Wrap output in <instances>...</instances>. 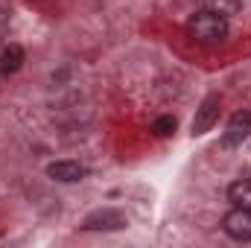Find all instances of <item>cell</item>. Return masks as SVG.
Segmentation results:
<instances>
[{
    "mask_svg": "<svg viewBox=\"0 0 251 248\" xmlns=\"http://www.w3.org/2000/svg\"><path fill=\"white\" fill-rule=\"evenodd\" d=\"M187 32L199 44H222L228 38V18L207 12V9H199L187 21Z\"/></svg>",
    "mask_w": 251,
    "mask_h": 248,
    "instance_id": "obj_1",
    "label": "cell"
},
{
    "mask_svg": "<svg viewBox=\"0 0 251 248\" xmlns=\"http://www.w3.org/2000/svg\"><path fill=\"white\" fill-rule=\"evenodd\" d=\"M222 228H225V234H228L231 240L249 243L251 240V207H237V204H234V210L225 213Z\"/></svg>",
    "mask_w": 251,
    "mask_h": 248,
    "instance_id": "obj_2",
    "label": "cell"
},
{
    "mask_svg": "<svg viewBox=\"0 0 251 248\" xmlns=\"http://www.w3.org/2000/svg\"><path fill=\"white\" fill-rule=\"evenodd\" d=\"M219 111H222V99L216 94L204 97V102L196 108V117H193V134H207L213 123L219 120Z\"/></svg>",
    "mask_w": 251,
    "mask_h": 248,
    "instance_id": "obj_3",
    "label": "cell"
},
{
    "mask_svg": "<svg viewBox=\"0 0 251 248\" xmlns=\"http://www.w3.org/2000/svg\"><path fill=\"white\" fill-rule=\"evenodd\" d=\"M82 228H85V231H120V228H126V216L120 210H111V207L94 210V213L82 222Z\"/></svg>",
    "mask_w": 251,
    "mask_h": 248,
    "instance_id": "obj_4",
    "label": "cell"
},
{
    "mask_svg": "<svg viewBox=\"0 0 251 248\" xmlns=\"http://www.w3.org/2000/svg\"><path fill=\"white\" fill-rule=\"evenodd\" d=\"M249 134H251V111H237V114L231 117L228 128H225V134H222V146H225V149H234V146H240Z\"/></svg>",
    "mask_w": 251,
    "mask_h": 248,
    "instance_id": "obj_5",
    "label": "cell"
},
{
    "mask_svg": "<svg viewBox=\"0 0 251 248\" xmlns=\"http://www.w3.org/2000/svg\"><path fill=\"white\" fill-rule=\"evenodd\" d=\"M85 167L79 164V161H56V164H50L47 167V175L53 178V181H62V184H73V181H82L85 178Z\"/></svg>",
    "mask_w": 251,
    "mask_h": 248,
    "instance_id": "obj_6",
    "label": "cell"
},
{
    "mask_svg": "<svg viewBox=\"0 0 251 248\" xmlns=\"http://www.w3.org/2000/svg\"><path fill=\"white\" fill-rule=\"evenodd\" d=\"M24 64V47L21 44H9L0 50V73L9 76V73H18Z\"/></svg>",
    "mask_w": 251,
    "mask_h": 248,
    "instance_id": "obj_7",
    "label": "cell"
},
{
    "mask_svg": "<svg viewBox=\"0 0 251 248\" xmlns=\"http://www.w3.org/2000/svg\"><path fill=\"white\" fill-rule=\"evenodd\" d=\"M199 9L216 12V15H222V18H234V15L243 9V0H199Z\"/></svg>",
    "mask_w": 251,
    "mask_h": 248,
    "instance_id": "obj_8",
    "label": "cell"
},
{
    "mask_svg": "<svg viewBox=\"0 0 251 248\" xmlns=\"http://www.w3.org/2000/svg\"><path fill=\"white\" fill-rule=\"evenodd\" d=\"M228 198L237 207H251V178H240L228 187Z\"/></svg>",
    "mask_w": 251,
    "mask_h": 248,
    "instance_id": "obj_9",
    "label": "cell"
},
{
    "mask_svg": "<svg viewBox=\"0 0 251 248\" xmlns=\"http://www.w3.org/2000/svg\"><path fill=\"white\" fill-rule=\"evenodd\" d=\"M152 131H155L158 137H170V134L176 131V117H170V114H167V117H158V120L152 123Z\"/></svg>",
    "mask_w": 251,
    "mask_h": 248,
    "instance_id": "obj_10",
    "label": "cell"
},
{
    "mask_svg": "<svg viewBox=\"0 0 251 248\" xmlns=\"http://www.w3.org/2000/svg\"><path fill=\"white\" fill-rule=\"evenodd\" d=\"M3 21H6V12H3V9H0V26H3Z\"/></svg>",
    "mask_w": 251,
    "mask_h": 248,
    "instance_id": "obj_11",
    "label": "cell"
}]
</instances>
